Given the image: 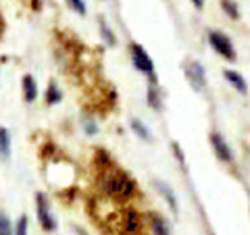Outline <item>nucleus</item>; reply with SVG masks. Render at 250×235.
I'll return each mask as SVG.
<instances>
[{
  "label": "nucleus",
  "mask_w": 250,
  "mask_h": 235,
  "mask_svg": "<svg viewBox=\"0 0 250 235\" xmlns=\"http://www.w3.org/2000/svg\"><path fill=\"white\" fill-rule=\"evenodd\" d=\"M96 183L100 192L117 202H129L131 198L138 196V183L134 181V177L125 173L123 169L115 167V164L98 171Z\"/></svg>",
  "instance_id": "1"
},
{
  "label": "nucleus",
  "mask_w": 250,
  "mask_h": 235,
  "mask_svg": "<svg viewBox=\"0 0 250 235\" xmlns=\"http://www.w3.org/2000/svg\"><path fill=\"white\" fill-rule=\"evenodd\" d=\"M111 231L115 235H144V218L136 208L125 206L111 215Z\"/></svg>",
  "instance_id": "2"
},
{
  "label": "nucleus",
  "mask_w": 250,
  "mask_h": 235,
  "mask_svg": "<svg viewBox=\"0 0 250 235\" xmlns=\"http://www.w3.org/2000/svg\"><path fill=\"white\" fill-rule=\"evenodd\" d=\"M129 57H131V62H134V67L138 69V71H140V73H144L150 83H156L154 62H152L150 57H148V52L144 50V46H142V44L131 42V44H129Z\"/></svg>",
  "instance_id": "3"
},
{
  "label": "nucleus",
  "mask_w": 250,
  "mask_h": 235,
  "mask_svg": "<svg viewBox=\"0 0 250 235\" xmlns=\"http://www.w3.org/2000/svg\"><path fill=\"white\" fill-rule=\"evenodd\" d=\"M36 215H38V223H40V227L44 231H57V218H54L52 210H50V202L48 198H46V194L38 192L36 194Z\"/></svg>",
  "instance_id": "4"
},
{
  "label": "nucleus",
  "mask_w": 250,
  "mask_h": 235,
  "mask_svg": "<svg viewBox=\"0 0 250 235\" xmlns=\"http://www.w3.org/2000/svg\"><path fill=\"white\" fill-rule=\"evenodd\" d=\"M208 44L213 46V50L219 54V57H223L225 60H236L238 54H236V48H233V44L228 36L223 34V31H215L210 29L208 31Z\"/></svg>",
  "instance_id": "5"
},
{
  "label": "nucleus",
  "mask_w": 250,
  "mask_h": 235,
  "mask_svg": "<svg viewBox=\"0 0 250 235\" xmlns=\"http://www.w3.org/2000/svg\"><path fill=\"white\" fill-rule=\"evenodd\" d=\"M184 73H186L188 83H190L196 92L205 90V85H207V73H205V67H202V62H198V60H188L186 65H184Z\"/></svg>",
  "instance_id": "6"
},
{
  "label": "nucleus",
  "mask_w": 250,
  "mask_h": 235,
  "mask_svg": "<svg viewBox=\"0 0 250 235\" xmlns=\"http://www.w3.org/2000/svg\"><path fill=\"white\" fill-rule=\"evenodd\" d=\"M208 139H210V146H213V150H215V154H217V158H219V160H223V162H228V164H231V162H233V152H231L229 144L225 142V137L221 136V133L213 131V133L208 136Z\"/></svg>",
  "instance_id": "7"
},
{
  "label": "nucleus",
  "mask_w": 250,
  "mask_h": 235,
  "mask_svg": "<svg viewBox=\"0 0 250 235\" xmlns=\"http://www.w3.org/2000/svg\"><path fill=\"white\" fill-rule=\"evenodd\" d=\"M148 221H150V229L152 235H171V227L167 223V218L159 215V213H150L148 215Z\"/></svg>",
  "instance_id": "8"
},
{
  "label": "nucleus",
  "mask_w": 250,
  "mask_h": 235,
  "mask_svg": "<svg viewBox=\"0 0 250 235\" xmlns=\"http://www.w3.org/2000/svg\"><path fill=\"white\" fill-rule=\"evenodd\" d=\"M21 90H23V100H25L27 104L36 102V98H38V83H36L34 77H31V75H23Z\"/></svg>",
  "instance_id": "9"
},
{
  "label": "nucleus",
  "mask_w": 250,
  "mask_h": 235,
  "mask_svg": "<svg viewBox=\"0 0 250 235\" xmlns=\"http://www.w3.org/2000/svg\"><path fill=\"white\" fill-rule=\"evenodd\" d=\"M223 77L233 85V90H238V92H242V94H246V92H248V83H246V79H244V77H242L238 71L225 69V71H223Z\"/></svg>",
  "instance_id": "10"
},
{
  "label": "nucleus",
  "mask_w": 250,
  "mask_h": 235,
  "mask_svg": "<svg viewBox=\"0 0 250 235\" xmlns=\"http://www.w3.org/2000/svg\"><path fill=\"white\" fill-rule=\"evenodd\" d=\"M156 190H159V194L163 196V198H165V202L169 204V208L173 210V213H177V198H175V194H173V190H171V187L167 185V183H163V181H159L156 183Z\"/></svg>",
  "instance_id": "11"
},
{
  "label": "nucleus",
  "mask_w": 250,
  "mask_h": 235,
  "mask_svg": "<svg viewBox=\"0 0 250 235\" xmlns=\"http://www.w3.org/2000/svg\"><path fill=\"white\" fill-rule=\"evenodd\" d=\"M11 156V133L6 127L0 125V158L6 160Z\"/></svg>",
  "instance_id": "12"
},
{
  "label": "nucleus",
  "mask_w": 250,
  "mask_h": 235,
  "mask_svg": "<svg viewBox=\"0 0 250 235\" xmlns=\"http://www.w3.org/2000/svg\"><path fill=\"white\" fill-rule=\"evenodd\" d=\"M148 106L152 108V111H161L163 108V102H161V94H159V88H156V83H148Z\"/></svg>",
  "instance_id": "13"
},
{
  "label": "nucleus",
  "mask_w": 250,
  "mask_h": 235,
  "mask_svg": "<svg viewBox=\"0 0 250 235\" xmlns=\"http://www.w3.org/2000/svg\"><path fill=\"white\" fill-rule=\"evenodd\" d=\"M113 160H111V156H108L106 150H103V148H98L96 152H94V167H96V171H103L106 167H111Z\"/></svg>",
  "instance_id": "14"
},
{
  "label": "nucleus",
  "mask_w": 250,
  "mask_h": 235,
  "mask_svg": "<svg viewBox=\"0 0 250 235\" xmlns=\"http://www.w3.org/2000/svg\"><path fill=\"white\" fill-rule=\"evenodd\" d=\"M61 100H62V92L59 90L57 83L50 81V83H48V90H46V104L54 106V104H59Z\"/></svg>",
  "instance_id": "15"
},
{
  "label": "nucleus",
  "mask_w": 250,
  "mask_h": 235,
  "mask_svg": "<svg viewBox=\"0 0 250 235\" xmlns=\"http://www.w3.org/2000/svg\"><path fill=\"white\" fill-rule=\"evenodd\" d=\"M131 129H134V131H136V136H138V137H142L144 142H152V133H150V129H148L140 119H131Z\"/></svg>",
  "instance_id": "16"
},
{
  "label": "nucleus",
  "mask_w": 250,
  "mask_h": 235,
  "mask_svg": "<svg viewBox=\"0 0 250 235\" xmlns=\"http://www.w3.org/2000/svg\"><path fill=\"white\" fill-rule=\"evenodd\" d=\"M0 235H15V227L6 213L0 210Z\"/></svg>",
  "instance_id": "17"
},
{
  "label": "nucleus",
  "mask_w": 250,
  "mask_h": 235,
  "mask_svg": "<svg viewBox=\"0 0 250 235\" xmlns=\"http://www.w3.org/2000/svg\"><path fill=\"white\" fill-rule=\"evenodd\" d=\"M221 9L229 15V19H238V17H240L238 4L233 2V0H221Z\"/></svg>",
  "instance_id": "18"
},
{
  "label": "nucleus",
  "mask_w": 250,
  "mask_h": 235,
  "mask_svg": "<svg viewBox=\"0 0 250 235\" xmlns=\"http://www.w3.org/2000/svg\"><path fill=\"white\" fill-rule=\"evenodd\" d=\"M27 231H29V218L27 215H21L17 225H15V235H27Z\"/></svg>",
  "instance_id": "19"
},
{
  "label": "nucleus",
  "mask_w": 250,
  "mask_h": 235,
  "mask_svg": "<svg viewBox=\"0 0 250 235\" xmlns=\"http://www.w3.org/2000/svg\"><path fill=\"white\" fill-rule=\"evenodd\" d=\"M100 34H103V38H104V42L108 44V46H115L117 44V40H115V36H113V31H111V27H106V23L100 19Z\"/></svg>",
  "instance_id": "20"
},
{
  "label": "nucleus",
  "mask_w": 250,
  "mask_h": 235,
  "mask_svg": "<svg viewBox=\"0 0 250 235\" xmlns=\"http://www.w3.org/2000/svg\"><path fill=\"white\" fill-rule=\"evenodd\" d=\"M67 4L77 13V15H85V2L83 0H67Z\"/></svg>",
  "instance_id": "21"
},
{
  "label": "nucleus",
  "mask_w": 250,
  "mask_h": 235,
  "mask_svg": "<svg viewBox=\"0 0 250 235\" xmlns=\"http://www.w3.org/2000/svg\"><path fill=\"white\" fill-rule=\"evenodd\" d=\"M83 129H85V133H88V136H94V133L98 131V125L94 123L92 119H85V121H83Z\"/></svg>",
  "instance_id": "22"
},
{
  "label": "nucleus",
  "mask_w": 250,
  "mask_h": 235,
  "mask_svg": "<svg viewBox=\"0 0 250 235\" xmlns=\"http://www.w3.org/2000/svg\"><path fill=\"white\" fill-rule=\"evenodd\" d=\"M194 2V6H196V9H202V4H205V0H192Z\"/></svg>",
  "instance_id": "23"
},
{
  "label": "nucleus",
  "mask_w": 250,
  "mask_h": 235,
  "mask_svg": "<svg viewBox=\"0 0 250 235\" xmlns=\"http://www.w3.org/2000/svg\"><path fill=\"white\" fill-rule=\"evenodd\" d=\"M73 229H75V231H77V233H80V235H88V233H85V231H83V229H82V227H73Z\"/></svg>",
  "instance_id": "24"
},
{
  "label": "nucleus",
  "mask_w": 250,
  "mask_h": 235,
  "mask_svg": "<svg viewBox=\"0 0 250 235\" xmlns=\"http://www.w3.org/2000/svg\"><path fill=\"white\" fill-rule=\"evenodd\" d=\"M2 31H4V21H2V17H0V36H2Z\"/></svg>",
  "instance_id": "25"
}]
</instances>
